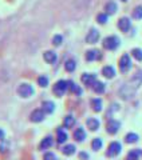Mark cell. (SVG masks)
<instances>
[{
	"label": "cell",
	"instance_id": "6da1fadb",
	"mask_svg": "<svg viewBox=\"0 0 142 160\" xmlns=\"http://www.w3.org/2000/svg\"><path fill=\"white\" fill-rule=\"evenodd\" d=\"M142 84V72H138L135 75V76H133L130 80L126 84H123V87L119 89V95L121 98L128 100L130 99L133 95L135 93V91L139 88V86Z\"/></svg>",
	"mask_w": 142,
	"mask_h": 160
},
{
	"label": "cell",
	"instance_id": "7a4b0ae2",
	"mask_svg": "<svg viewBox=\"0 0 142 160\" xmlns=\"http://www.w3.org/2000/svg\"><path fill=\"white\" fill-rule=\"evenodd\" d=\"M118 46H119V39L117 36H107L103 40V47L106 49H110V51L118 48Z\"/></svg>",
	"mask_w": 142,
	"mask_h": 160
},
{
	"label": "cell",
	"instance_id": "3957f363",
	"mask_svg": "<svg viewBox=\"0 0 142 160\" xmlns=\"http://www.w3.org/2000/svg\"><path fill=\"white\" fill-rule=\"evenodd\" d=\"M18 93H19L22 98H30V96H31V95L34 93V88H32V86H30V84L23 83V84H20V86H19Z\"/></svg>",
	"mask_w": 142,
	"mask_h": 160
},
{
	"label": "cell",
	"instance_id": "277c9868",
	"mask_svg": "<svg viewBox=\"0 0 142 160\" xmlns=\"http://www.w3.org/2000/svg\"><path fill=\"white\" fill-rule=\"evenodd\" d=\"M67 88H68L67 82H64V80H59V82L54 86V93L57 95V96H63V93L67 91Z\"/></svg>",
	"mask_w": 142,
	"mask_h": 160
},
{
	"label": "cell",
	"instance_id": "5b68a950",
	"mask_svg": "<svg viewBox=\"0 0 142 160\" xmlns=\"http://www.w3.org/2000/svg\"><path fill=\"white\" fill-rule=\"evenodd\" d=\"M121 149H122V147H121V144L118 142H113L109 146V149H107V156L110 158H114L117 156V155L121 153Z\"/></svg>",
	"mask_w": 142,
	"mask_h": 160
},
{
	"label": "cell",
	"instance_id": "8992f818",
	"mask_svg": "<svg viewBox=\"0 0 142 160\" xmlns=\"http://www.w3.org/2000/svg\"><path fill=\"white\" fill-rule=\"evenodd\" d=\"M131 68V62H130V58L129 55H123L119 60V69L121 72H128L129 69Z\"/></svg>",
	"mask_w": 142,
	"mask_h": 160
},
{
	"label": "cell",
	"instance_id": "52a82bcc",
	"mask_svg": "<svg viewBox=\"0 0 142 160\" xmlns=\"http://www.w3.org/2000/svg\"><path fill=\"white\" fill-rule=\"evenodd\" d=\"M44 111L43 109H35V111H32L31 112V122H34V123H39V122H42V120L44 119Z\"/></svg>",
	"mask_w": 142,
	"mask_h": 160
},
{
	"label": "cell",
	"instance_id": "ba28073f",
	"mask_svg": "<svg viewBox=\"0 0 142 160\" xmlns=\"http://www.w3.org/2000/svg\"><path fill=\"white\" fill-rule=\"evenodd\" d=\"M98 39H99V32L97 29H91V31L87 33V36H86V42L89 44H94V43L98 42Z\"/></svg>",
	"mask_w": 142,
	"mask_h": 160
},
{
	"label": "cell",
	"instance_id": "9c48e42d",
	"mask_svg": "<svg viewBox=\"0 0 142 160\" xmlns=\"http://www.w3.org/2000/svg\"><path fill=\"white\" fill-rule=\"evenodd\" d=\"M106 127H107V132H109V133L114 135V133L118 132V129H119V127H121V124H119V122H117V120H110Z\"/></svg>",
	"mask_w": 142,
	"mask_h": 160
},
{
	"label": "cell",
	"instance_id": "30bf717a",
	"mask_svg": "<svg viewBox=\"0 0 142 160\" xmlns=\"http://www.w3.org/2000/svg\"><path fill=\"white\" fill-rule=\"evenodd\" d=\"M118 28L121 29V31H123V32H128L129 29H130V20H129L128 18L119 19V22H118Z\"/></svg>",
	"mask_w": 142,
	"mask_h": 160
},
{
	"label": "cell",
	"instance_id": "8fae6325",
	"mask_svg": "<svg viewBox=\"0 0 142 160\" xmlns=\"http://www.w3.org/2000/svg\"><path fill=\"white\" fill-rule=\"evenodd\" d=\"M82 83H85L86 86H94V83H95V75L83 73L82 75Z\"/></svg>",
	"mask_w": 142,
	"mask_h": 160
},
{
	"label": "cell",
	"instance_id": "7c38bea8",
	"mask_svg": "<svg viewBox=\"0 0 142 160\" xmlns=\"http://www.w3.org/2000/svg\"><path fill=\"white\" fill-rule=\"evenodd\" d=\"M43 58H44L46 62L50 63V64H52V63L57 62V53L52 52V51H46L44 55H43Z\"/></svg>",
	"mask_w": 142,
	"mask_h": 160
},
{
	"label": "cell",
	"instance_id": "4fadbf2b",
	"mask_svg": "<svg viewBox=\"0 0 142 160\" xmlns=\"http://www.w3.org/2000/svg\"><path fill=\"white\" fill-rule=\"evenodd\" d=\"M86 59L89 60V62H93V60H97V59H101V52L97 51V49H91L86 53Z\"/></svg>",
	"mask_w": 142,
	"mask_h": 160
},
{
	"label": "cell",
	"instance_id": "5bb4252c",
	"mask_svg": "<svg viewBox=\"0 0 142 160\" xmlns=\"http://www.w3.org/2000/svg\"><path fill=\"white\" fill-rule=\"evenodd\" d=\"M51 146H52V138L51 136H47V138H44L42 140V143H40L39 148L40 149H47V148H50Z\"/></svg>",
	"mask_w": 142,
	"mask_h": 160
},
{
	"label": "cell",
	"instance_id": "9a60e30c",
	"mask_svg": "<svg viewBox=\"0 0 142 160\" xmlns=\"http://www.w3.org/2000/svg\"><path fill=\"white\" fill-rule=\"evenodd\" d=\"M85 138H86V132L83 131V128L75 129V132H74V139L77 140V142H82V140H85Z\"/></svg>",
	"mask_w": 142,
	"mask_h": 160
},
{
	"label": "cell",
	"instance_id": "2e32d148",
	"mask_svg": "<svg viewBox=\"0 0 142 160\" xmlns=\"http://www.w3.org/2000/svg\"><path fill=\"white\" fill-rule=\"evenodd\" d=\"M54 108H55V106H54L52 102H43V104H42V109L46 113L54 112Z\"/></svg>",
	"mask_w": 142,
	"mask_h": 160
},
{
	"label": "cell",
	"instance_id": "e0dca14e",
	"mask_svg": "<svg viewBox=\"0 0 142 160\" xmlns=\"http://www.w3.org/2000/svg\"><path fill=\"white\" fill-rule=\"evenodd\" d=\"M105 11H106V13H107V15L115 13V11H117V4L114 2H109L107 4H106V7H105Z\"/></svg>",
	"mask_w": 142,
	"mask_h": 160
},
{
	"label": "cell",
	"instance_id": "ac0fdd59",
	"mask_svg": "<svg viewBox=\"0 0 142 160\" xmlns=\"http://www.w3.org/2000/svg\"><path fill=\"white\" fill-rule=\"evenodd\" d=\"M102 73L105 75L106 78H109V79H111L115 75V69L113 68V67H110V66H106V67H103V69H102Z\"/></svg>",
	"mask_w": 142,
	"mask_h": 160
},
{
	"label": "cell",
	"instance_id": "d6986e66",
	"mask_svg": "<svg viewBox=\"0 0 142 160\" xmlns=\"http://www.w3.org/2000/svg\"><path fill=\"white\" fill-rule=\"evenodd\" d=\"M91 107L95 112H99L101 109H102V100L101 99H93L91 100Z\"/></svg>",
	"mask_w": 142,
	"mask_h": 160
},
{
	"label": "cell",
	"instance_id": "ffe728a7",
	"mask_svg": "<svg viewBox=\"0 0 142 160\" xmlns=\"http://www.w3.org/2000/svg\"><path fill=\"white\" fill-rule=\"evenodd\" d=\"M87 127L91 129V131H97L99 128V122L97 119H89L87 120Z\"/></svg>",
	"mask_w": 142,
	"mask_h": 160
},
{
	"label": "cell",
	"instance_id": "44dd1931",
	"mask_svg": "<svg viewBox=\"0 0 142 160\" xmlns=\"http://www.w3.org/2000/svg\"><path fill=\"white\" fill-rule=\"evenodd\" d=\"M141 155V151L139 149H133V151H130L128 153V156H126V160H138Z\"/></svg>",
	"mask_w": 142,
	"mask_h": 160
},
{
	"label": "cell",
	"instance_id": "7402d4cb",
	"mask_svg": "<svg viewBox=\"0 0 142 160\" xmlns=\"http://www.w3.org/2000/svg\"><path fill=\"white\" fill-rule=\"evenodd\" d=\"M67 84H68V89L71 92H74V93H77V95H80L82 93V89H80L77 84H74L73 82H67Z\"/></svg>",
	"mask_w": 142,
	"mask_h": 160
},
{
	"label": "cell",
	"instance_id": "603a6c76",
	"mask_svg": "<svg viewBox=\"0 0 142 160\" xmlns=\"http://www.w3.org/2000/svg\"><path fill=\"white\" fill-rule=\"evenodd\" d=\"M93 89L97 93H103V91H105V84L101 83V82H95L94 86H93Z\"/></svg>",
	"mask_w": 142,
	"mask_h": 160
},
{
	"label": "cell",
	"instance_id": "cb8c5ba5",
	"mask_svg": "<svg viewBox=\"0 0 142 160\" xmlns=\"http://www.w3.org/2000/svg\"><path fill=\"white\" fill-rule=\"evenodd\" d=\"M62 152H63L64 155H67V156H70V155H73V153H75V146H73V144H68V146H66V147H63V149H62Z\"/></svg>",
	"mask_w": 142,
	"mask_h": 160
},
{
	"label": "cell",
	"instance_id": "d4e9b609",
	"mask_svg": "<svg viewBox=\"0 0 142 160\" xmlns=\"http://www.w3.org/2000/svg\"><path fill=\"white\" fill-rule=\"evenodd\" d=\"M102 140H101L99 138H97V139H94L93 140V143H91V148L94 149V151H98V149H101L102 148Z\"/></svg>",
	"mask_w": 142,
	"mask_h": 160
},
{
	"label": "cell",
	"instance_id": "484cf974",
	"mask_svg": "<svg viewBox=\"0 0 142 160\" xmlns=\"http://www.w3.org/2000/svg\"><path fill=\"white\" fill-rule=\"evenodd\" d=\"M75 124V119L73 116H66L64 118V122H63V126L66 128H71Z\"/></svg>",
	"mask_w": 142,
	"mask_h": 160
},
{
	"label": "cell",
	"instance_id": "4316f807",
	"mask_svg": "<svg viewBox=\"0 0 142 160\" xmlns=\"http://www.w3.org/2000/svg\"><path fill=\"white\" fill-rule=\"evenodd\" d=\"M75 67H77V64H75L74 60H67L66 64H64V68H66V71L67 72H73L75 69Z\"/></svg>",
	"mask_w": 142,
	"mask_h": 160
},
{
	"label": "cell",
	"instance_id": "83f0119b",
	"mask_svg": "<svg viewBox=\"0 0 142 160\" xmlns=\"http://www.w3.org/2000/svg\"><path fill=\"white\" fill-rule=\"evenodd\" d=\"M125 140H126V143H135L137 140H138V135H137V133H133V132H130V133L126 135Z\"/></svg>",
	"mask_w": 142,
	"mask_h": 160
},
{
	"label": "cell",
	"instance_id": "f1b7e54d",
	"mask_svg": "<svg viewBox=\"0 0 142 160\" xmlns=\"http://www.w3.org/2000/svg\"><path fill=\"white\" fill-rule=\"evenodd\" d=\"M67 140V133L63 129H58V143H64Z\"/></svg>",
	"mask_w": 142,
	"mask_h": 160
},
{
	"label": "cell",
	"instance_id": "f546056e",
	"mask_svg": "<svg viewBox=\"0 0 142 160\" xmlns=\"http://www.w3.org/2000/svg\"><path fill=\"white\" fill-rule=\"evenodd\" d=\"M131 53H133V56L138 60V62H142V49L139 48H134L133 51H131Z\"/></svg>",
	"mask_w": 142,
	"mask_h": 160
},
{
	"label": "cell",
	"instance_id": "4dcf8cb0",
	"mask_svg": "<svg viewBox=\"0 0 142 160\" xmlns=\"http://www.w3.org/2000/svg\"><path fill=\"white\" fill-rule=\"evenodd\" d=\"M133 18L135 19H142V6H138L134 8L133 11Z\"/></svg>",
	"mask_w": 142,
	"mask_h": 160
},
{
	"label": "cell",
	"instance_id": "1f68e13d",
	"mask_svg": "<svg viewBox=\"0 0 142 160\" xmlns=\"http://www.w3.org/2000/svg\"><path fill=\"white\" fill-rule=\"evenodd\" d=\"M38 83L40 87H47L48 86V79L46 76H39L38 78Z\"/></svg>",
	"mask_w": 142,
	"mask_h": 160
},
{
	"label": "cell",
	"instance_id": "d6a6232c",
	"mask_svg": "<svg viewBox=\"0 0 142 160\" xmlns=\"http://www.w3.org/2000/svg\"><path fill=\"white\" fill-rule=\"evenodd\" d=\"M97 20H98V23L105 24L106 22H107V13H99L97 16Z\"/></svg>",
	"mask_w": 142,
	"mask_h": 160
},
{
	"label": "cell",
	"instance_id": "836d02e7",
	"mask_svg": "<svg viewBox=\"0 0 142 160\" xmlns=\"http://www.w3.org/2000/svg\"><path fill=\"white\" fill-rule=\"evenodd\" d=\"M62 36L60 35H55L54 36V39H52V43H54V46H60L62 44Z\"/></svg>",
	"mask_w": 142,
	"mask_h": 160
},
{
	"label": "cell",
	"instance_id": "e575fe53",
	"mask_svg": "<svg viewBox=\"0 0 142 160\" xmlns=\"http://www.w3.org/2000/svg\"><path fill=\"white\" fill-rule=\"evenodd\" d=\"M43 160H57V156H55L52 152H47L43 156Z\"/></svg>",
	"mask_w": 142,
	"mask_h": 160
},
{
	"label": "cell",
	"instance_id": "d590c367",
	"mask_svg": "<svg viewBox=\"0 0 142 160\" xmlns=\"http://www.w3.org/2000/svg\"><path fill=\"white\" fill-rule=\"evenodd\" d=\"M79 158L82 159V160H87V159H89V155L85 153V152H80V153H79Z\"/></svg>",
	"mask_w": 142,
	"mask_h": 160
},
{
	"label": "cell",
	"instance_id": "8d00e7d4",
	"mask_svg": "<svg viewBox=\"0 0 142 160\" xmlns=\"http://www.w3.org/2000/svg\"><path fill=\"white\" fill-rule=\"evenodd\" d=\"M3 139H4V132L0 129V140H3Z\"/></svg>",
	"mask_w": 142,
	"mask_h": 160
},
{
	"label": "cell",
	"instance_id": "74e56055",
	"mask_svg": "<svg viewBox=\"0 0 142 160\" xmlns=\"http://www.w3.org/2000/svg\"><path fill=\"white\" fill-rule=\"evenodd\" d=\"M122 2H126V0H122Z\"/></svg>",
	"mask_w": 142,
	"mask_h": 160
}]
</instances>
